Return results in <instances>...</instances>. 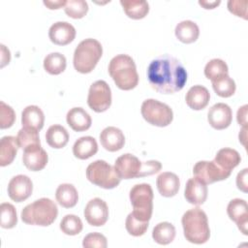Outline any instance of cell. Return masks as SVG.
I'll use <instances>...</instances> for the list:
<instances>
[{"label": "cell", "mask_w": 248, "mask_h": 248, "mask_svg": "<svg viewBox=\"0 0 248 248\" xmlns=\"http://www.w3.org/2000/svg\"><path fill=\"white\" fill-rule=\"evenodd\" d=\"M44 4L48 8V9H59L61 7H65L66 1L65 0H44Z\"/></svg>", "instance_id": "7dc6e473"}, {"label": "cell", "mask_w": 248, "mask_h": 248, "mask_svg": "<svg viewBox=\"0 0 248 248\" xmlns=\"http://www.w3.org/2000/svg\"><path fill=\"white\" fill-rule=\"evenodd\" d=\"M175 237V228L169 222H161L157 224L152 231V238L161 245H167L172 242Z\"/></svg>", "instance_id": "4dcf8cb0"}, {"label": "cell", "mask_w": 248, "mask_h": 248, "mask_svg": "<svg viewBox=\"0 0 248 248\" xmlns=\"http://www.w3.org/2000/svg\"><path fill=\"white\" fill-rule=\"evenodd\" d=\"M103 54V47L100 42L88 38L81 41L74 52V67L81 74L90 73L97 65Z\"/></svg>", "instance_id": "5b68a950"}, {"label": "cell", "mask_w": 248, "mask_h": 248, "mask_svg": "<svg viewBox=\"0 0 248 248\" xmlns=\"http://www.w3.org/2000/svg\"><path fill=\"white\" fill-rule=\"evenodd\" d=\"M48 37L53 44L65 46L74 41L76 37V29L67 21H57L50 26Z\"/></svg>", "instance_id": "e0dca14e"}, {"label": "cell", "mask_w": 248, "mask_h": 248, "mask_svg": "<svg viewBox=\"0 0 248 248\" xmlns=\"http://www.w3.org/2000/svg\"><path fill=\"white\" fill-rule=\"evenodd\" d=\"M127 232L133 236H140L144 234L148 228V222H143L136 218L132 212L128 214L125 222Z\"/></svg>", "instance_id": "f35d334b"}, {"label": "cell", "mask_w": 248, "mask_h": 248, "mask_svg": "<svg viewBox=\"0 0 248 248\" xmlns=\"http://www.w3.org/2000/svg\"><path fill=\"white\" fill-rule=\"evenodd\" d=\"M194 176L205 184L227 179L231 172L221 169L214 161H199L193 168Z\"/></svg>", "instance_id": "30bf717a"}, {"label": "cell", "mask_w": 248, "mask_h": 248, "mask_svg": "<svg viewBox=\"0 0 248 248\" xmlns=\"http://www.w3.org/2000/svg\"><path fill=\"white\" fill-rule=\"evenodd\" d=\"M184 197L188 202L196 205L202 204L207 198V186L197 177L190 178L185 186Z\"/></svg>", "instance_id": "ac0fdd59"}, {"label": "cell", "mask_w": 248, "mask_h": 248, "mask_svg": "<svg viewBox=\"0 0 248 248\" xmlns=\"http://www.w3.org/2000/svg\"><path fill=\"white\" fill-rule=\"evenodd\" d=\"M132 214L140 221L149 222L153 210V190L147 183L136 184L130 190Z\"/></svg>", "instance_id": "8992f818"}, {"label": "cell", "mask_w": 248, "mask_h": 248, "mask_svg": "<svg viewBox=\"0 0 248 248\" xmlns=\"http://www.w3.org/2000/svg\"><path fill=\"white\" fill-rule=\"evenodd\" d=\"M58 215V208L48 198H41L27 204L21 211V220L28 225L46 227L51 225Z\"/></svg>", "instance_id": "277c9868"}, {"label": "cell", "mask_w": 248, "mask_h": 248, "mask_svg": "<svg viewBox=\"0 0 248 248\" xmlns=\"http://www.w3.org/2000/svg\"><path fill=\"white\" fill-rule=\"evenodd\" d=\"M141 164L142 162H140L135 155L126 153L115 160L114 169L120 178L131 179L140 177Z\"/></svg>", "instance_id": "4fadbf2b"}, {"label": "cell", "mask_w": 248, "mask_h": 248, "mask_svg": "<svg viewBox=\"0 0 248 248\" xmlns=\"http://www.w3.org/2000/svg\"><path fill=\"white\" fill-rule=\"evenodd\" d=\"M211 83L213 90L220 97L228 98L233 95L235 92V82L232 78H230L229 75L221 76L211 80Z\"/></svg>", "instance_id": "1f68e13d"}, {"label": "cell", "mask_w": 248, "mask_h": 248, "mask_svg": "<svg viewBox=\"0 0 248 248\" xmlns=\"http://www.w3.org/2000/svg\"><path fill=\"white\" fill-rule=\"evenodd\" d=\"M120 4L125 14L133 19L143 18L149 11V5L145 0H121Z\"/></svg>", "instance_id": "f546056e"}, {"label": "cell", "mask_w": 248, "mask_h": 248, "mask_svg": "<svg viewBox=\"0 0 248 248\" xmlns=\"http://www.w3.org/2000/svg\"><path fill=\"white\" fill-rule=\"evenodd\" d=\"M247 172L248 170L247 169H243L241 171L238 172L237 176H236V185L237 188L239 190H241L242 192L246 193L248 191L247 187H248V183H247Z\"/></svg>", "instance_id": "ee69618b"}, {"label": "cell", "mask_w": 248, "mask_h": 248, "mask_svg": "<svg viewBox=\"0 0 248 248\" xmlns=\"http://www.w3.org/2000/svg\"><path fill=\"white\" fill-rule=\"evenodd\" d=\"M185 238L194 244H203L210 236L208 220L205 212L195 207L187 210L181 219Z\"/></svg>", "instance_id": "7a4b0ae2"}, {"label": "cell", "mask_w": 248, "mask_h": 248, "mask_svg": "<svg viewBox=\"0 0 248 248\" xmlns=\"http://www.w3.org/2000/svg\"><path fill=\"white\" fill-rule=\"evenodd\" d=\"M64 10L70 17L81 18L88 11V4L84 0H68L66 1Z\"/></svg>", "instance_id": "74e56055"}, {"label": "cell", "mask_w": 248, "mask_h": 248, "mask_svg": "<svg viewBox=\"0 0 248 248\" xmlns=\"http://www.w3.org/2000/svg\"><path fill=\"white\" fill-rule=\"evenodd\" d=\"M1 222L0 225L4 229H12L17 223L16 210L15 206L9 202H3L0 205Z\"/></svg>", "instance_id": "8d00e7d4"}, {"label": "cell", "mask_w": 248, "mask_h": 248, "mask_svg": "<svg viewBox=\"0 0 248 248\" xmlns=\"http://www.w3.org/2000/svg\"><path fill=\"white\" fill-rule=\"evenodd\" d=\"M45 115L38 106H27L21 113L22 127H29L40 131L44 127Z\"/></svg>", "instance_id": "cb8c5ba5"}, {"label": "cell", "mask_w": 248, "mask_h": 248, "mask_svg": "<svg viewBox=\"0 0 248 248\" xmlns=\"http://www.w3.org/2000/svg\"><path fill=\"white\" fill-rule=\"evenodd\" d=\"M100 141L106 150L114 152L120 150L123 147L125 143V137L120 129L109 126L101 132Z\"/></svg>", "instance_id": "d6986e66"}, {"label": "cell", "mask_w": 248, "mask_h": 248, "mask_svg": "<svg viewBox=\"0 0 248 248\" xmlns=\"http://www.w3.org/2000/svg\"><path fill=\"white\" fill-rule=\"evenodd\" d=\"M141 115L151 125L166 127L172 121V109L155 99H147L141 105Z\"/></svg>", "instance_id": "ba28073f"}, {"label": "cell", "mask_w": 248, "mask_h": 248, "mask_svg": "<svg viewBox=\"0 0 248 248\" xmlns=\"http://www.w3.org/2000/svg\"><path fill=\"white\" fill-rule=\"evenodd\" d=\"M232 119V108L224 103L213 105L207 113V120L211 127L216 130H223L230 126Z\"/></svg>", "instance_id": "5bb4252c"}, {"label": "cell", "mask_w": 248, "mask_h": 248, "mask_svg": "<svg viewBox=\"0 0 248 248\" xmlns=\"http://www.w3.org/2000/svg\"><path fill=\"white\" fill-rule=\"evenodd\" d=\"M156 185L159 193L163 197L170 198L177 194L180 186L178 176L170 171H165L158 175Z\"/></svg>", "instance_id": "ffe728a7"}, {"label": "cell", "mask_w": 248, "mask_h": 248, "mask_svg": "<svg viewBox=\"0 0 248 248\" xmlns=\"http://www.w3.org/2000/svg\"><path fill=\"white\" fill-rule=\"evenodd\" d=\"M210 99L209 91L206 87L202 85L192 86L185 96L186 104L189 108L195 110H200L204 108Z\"/></svg>", "instance_id": "44dd1931"}, {"label": "cell", "mask_w": 248, "mask_h": 248, "mask_svg": "<svg viewBox=\"0 0 248 248\" xmlns=\"http://www.w3.org/2000/svg\"><path fill=\"white\" fill-rule=\"evenodd\" d=\"M68 125L76 132H82L88 130L91 126L92 120L85 109L79 107L71 108L66 115Z\"/></svg>", "instance_id": "7402d4cb"}, {"label": "cell", "mask_w": 248, "mask_h": 248, "mask_svg": "<svg viewBox=\"0 0 248 248\" xmlns=\"http://www.w3.org/2000/svg\"><path fill=\"white\" fill-rule=\"evenodd\" d=\"M82 222L80 218L74 214H67L60 222V230L68 235L78 234L82 231Z\"/></svg>", "instance_id": "d590c367"}, {"label": "cell", "mask_w": 248, "mask_h": 248, "mask_svg": "<svg viewBox=\"0 0 248 248\" xmlns=\"http://www.w3.org/2000/svg\"><path fill=\"white\" fill-rule=\"evenodd\" d=\"M246 6H247V1H239V0H230L228 2V9L231 13L235 15L236 16H241L244 19L247 18L246 15Z\"/></svg>", "instance_id": "b9f144b4"}, {"label": "cell", "mask_w": 248, "mask_h": 248, "mask_svg": "<svg viewBox=\"0 0 248 248\" xmlns=\"http://www.w3.org/2000/svg\"><path fill=\"white\" fill-rule=\"evenodd\" d=\"M16 140L20 148L25 149L32 145L41 144L39 131L29 127H22L16 136Z\"/></svg>", "instance_id": "836d02e7"}, {"label": "cell", "mask_w": 248, "mask_h": 248, "mask_svg": "<svg viewBox=\"0 0 248 248\" xmlns=\"http://www.w3.org/2000/svg\"><path fill=\"white\" fill-rule=\"evenodd\" d=\"M175 36L176 38L184 43L191 44L197 41L200 35V29L196 22L192 20H182L175 27Z\"/></svg>", "instance_id": "83f0119b"}, {"label": "cell", "mask_w": 248, "mask_h": 248, "mask_svg": "<svg viewBox=\"0 0 248 248\" xmlns=\"http://www.w3.org/2000/svg\"><path fill=\"white\" fill-rule=\"evenodd\" d=\"M108 74L117 87L122 90H131L138 85L139 75L136 64L127 54H118L110 60Z\"/></svg>", "instance_id": "3957f363"}, {"label": "cell", "mask_w": 248, "mask_h": 248, "mask_svg": "<svg viewBox=\"0 0 248 248\" xmlns=\"http://www.w3.org/2000/svg\"><path fill=\"white\" fill-rule=\"evenodd\" d=\"M47 153L41 147V144L32 145L23 149L22 162L24 166L32 170L39 171L47 164Z\"/></svg>", "instance_id": "2e32d148"}, {"label": "cell", "mask_w": 248, "mask_h": 248, "mask_svg": "<svg viewBox=\"0 0 248 248\" xmlns=\"http://www.w3.org/2000/svg\"><path fill=\"white\" fill-rule=\"evenodd\" d=\"M87 104L96 112L106 111L111 105L110 87L105 80L93 82L88 91Z\"/></svg>", "instance_id": "9c48e42d"}, {"label": "cell", "mask_w": 248, "mask_h": 248, "mask_svg": "<svg viewBox=\"0 0 248 248\" xmlns=\"http://www.w3.org/2000/svg\"><path fill=\"white\" fill-rule=\"evenodd\" d=\"M84 248H106L108 246L107 238L100 232L88 233L82 241Z\"/></svg>", "instance_id": "60d3db41"}, {"label": "cell", "mask_w": 248, "mask_h": 248, "mask_svg": "<svg viewBox=\"0 0 248 248\" xmlns=\"http://www.w3.org/2000/svg\"><path fill=\"white\" fill-rule=\"evenodd\" d=\"M55 198L61 206L65 208H70L77 204L78 201V194L73 184L63 183L57 187L55 192Z\"/></svg>", "instance_id": "4316f807"}, {"label": "cell", "mask_w": 248, "mask_h": 248, "mask_svg": "<svg viewBox=\"0 0 248 248\" xmlns=\"http://www.w3.org/2000/svg\"><path fill=\"white\" fill-rule=\"evenodd\" d=\"M161 169H162V165L159 161L150 160V161H147V162H142L140 177H143V176H147V175L157 173L158 171H160Z\"/></svg>", "instance_id": "7bdbcfd3"}, {"label": "cell", "mask_w": 248, "mask_h": 248, "mask_svg": "<svg viewBox=\"0 0 248 248\" xmlns=\"http://www.w3.org/2000/svg\"><path fill=\"white\" fill-rule=\"evenodd\" d=\"M247 105H244L237 110V122L239 123V125H242L243 127H246L247 124Z\"/></svg>", "instance_id": "f6af8a7d"}, {"label": "cell", "mask_w": 248, "mask_h": 248, "mask_svg": "<svg viewBox=\"0 0 248 248\" xmlns=\"http://www.w3.org/2000/svg\"><path fill=\"white\" fill-rule=\"evenodd\" d=\"M46 140L52 148H62L69 141V134L67 130L58 124L51 125L46 133Z\"/></svg>", "instance_id": "f1b7e54d"}, {"label": "cell", "mask_w": 248, "mask_h": 248, "mask_svg": "<svg viewBox=\"0 0 248 248\" xmlns=\"http://www.w3.org/2000/svg\"><path fill=\"white\" fill-rule=\"evenodd\" d=\"M16 120L15 110L9 105L5 104L3 101L0 102V128L7 129L10 128Z\"/></svg>", "instance_id": "ab89813d"}, {"label": "cell", "mask_w": 248, "mask_h": 248, "mask_svg": "<svg viewBox=\"0 0 248 248\" xmlns=\"http://www.w3.org/2000/svg\"><path fill=\"white\" fill-rule=\"evenodd\" d=\"M66 57L59 52H51L44 59V68L50 75H59L66 69Z\"/></svg>", "instance_id": "d6a6232c"}, {"label": "cell", "mask_w": 248, "mask_h": 248, "mask_svg": "<svg viewBox=\"0 0 248 248\" xmlns=\"http://www.w3.org/2000/svg\"><path fill=\"white\" fill-rule=\"evenodd\" d=\"M33 191L32 180L24 174L14 176L8 184V195L16 202H21L28 199Z\"/></svg>", "instance_id": "7c38bea8"}, {"label": "cell", "mask_w": 248, "mask_h": 248, "mask_svg": "<svg viewBox=\"0 0 248 248\" xmlns=\"http://www.w3.org/2000/svg\"><path fill=\"white\" fill-rule=\"evenodd\" d=\"M228 65L224 60L219 58L211 59L204 67V75L210 80H213L221 76L228 75Z\"/></svg>", "instance_id": "e575fe53"}, {"label": "cell", "mask_w": 248, "mask_h": 248, "mask_svg": "<svg viewBox=\"0 0 248 248\" xmlns=\"http://www.w3.org/2000/svg\"><path fill=\"white\" fill-rule=\"evenodd\" d=\"M19 148L17 140L13 136H5L0 140V166L5 167L10 165Z\"/></svg>", "instance_id": "d4e9b609"}, {"label": "cell", "mask_w": 248, "mask_h": 248, "mask_svg": "<svg viewBox=\"0 0 248 248\" xmlns=\"http://www.w3.org/2000/svg\"><path fill=\"white\" fill-rule=\"evenodd\" d=\"M10 60H11L10 50L4 45H1V68H3L6 64H9Z\"/></svg>", "instance_id": "bcb514c9"}, {"label": "cell", "mask_w": 248, "mask_h": 248, "mask_svg": "<svg viewBox=\"0 0 248 248\" xmlns=\"http://www.w3.org/2000/svg\"><path fill=\"white\" fill-rule=\"evenodd\" d=\"M87 179L104 189L115 188L120 183V177L114 167L104 160H96L88 165L86 169Z\"/></svg>", "instance_id": "52a82bcc"}, {"label": "cell", "mask_w": 248, "mask_h": 248, "mask_svg": "<svg viewBox=\"0 0 248 248\" xmlns=\"http://www.w3.org/2000/svg\"><path fill=\"white\" fill-rule=\"evenodd\" d=\"M227 212L231 220L235 222L240 232L247 235L248 225V206L247 202L242 199L232 200L227 207Z\"/></svg>", "instance_id": "9a60e30c"}, {"label": "cell", "mask_w": 248, "mask_h": 248, "mask_svg": "<svg viewBox=\"0 0 248 248\" xmlns=\"http://www.w3.org/2000/svg\"><path fill=\"white\" fill-rule=\"evenodd\" d=\"M98 151V144L96 140L93 137L85 136L78 139L73 145V153L75 157L85 160L93 155H95Z\"/></svg>", "instance_id": "603a6c76"}, {"label": "cell", "mask_w": 248, "mask_h": 248, "mask_svg": "<svg viewBox=\"0 0 248 248\" xmlns=\"http://www.w3.org/2000/svg\"><path fill=\"white\" fill-rule=\"evenodd\" d=\"M220 3V1H199V4L202 6L204 9H213Z\"/></svg>", "instance_id": "c3c4849f"}, {"label": "cell", "mask_w": 248, "mask_h": 248, "mask_svg": "<svg viewBox=\"0 0 248 248\" xmlns=\"http://www.w3.org/2000/svg\"><path fill=\"white\" fill-rule=\"evenodd\" d=\"M147 79L153 89L163 94L180 91L187 81V72L181 62L170 55L152 60L147 68Z\"/></svg>", "instance_id": "6da1fadb"}, {"label": "cell", "mask_w": 248, "mask_h": 248, "mask_svg": "<svg viewBox=\"0 0 248 248\" xmlns=\"http://www.w3.org/2000/svg\"><path fill=\"white\" fill-rule=\"evenodd\" d=\"M213 161L224 170L232 172V169L239 165L241 157L235 149L225 147L217 152Z\"/></svg>", "instance_id": "484cf974"}, {"label": "cell", "mask_w": 248, "mask_h": 248, "mask_svg": "<svg viewBox=\"0 0 248 248\" xmlns=\"http://www.w3.org/2000/svg\"><path fill=\"white\" fill-rule=\"evenodd\" d=\"M84 217L91 226L100 227L105 225L108 218V207L106 202L100 198L90 200L84 208Z\"/></svg>", "instance_id": "8fae6325"}]
</instances>
